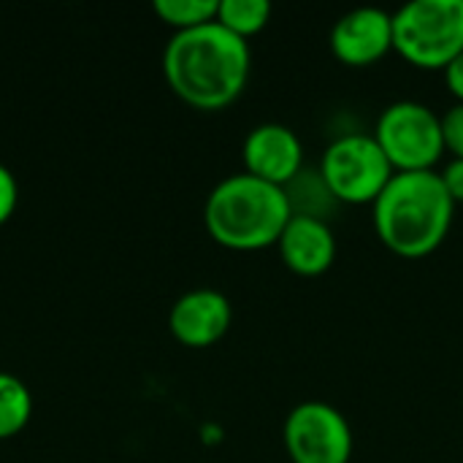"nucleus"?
I'll return each mask as SVG.
<instances>
[{
    "instance_id": "1",
    "label": "nucleus",
    "mask_w": 463,
    "mask_h": 463,
    "mask_svg": "<svg viewBox=\"0 0 463 463\" xmlns=\"http://www.w3.org/2000/svg\"><path fill=\"white\" fill-rule=\"evenodd\" d=\"M250 43L209 22L174 33L163 52V76L171 92L198 111L228 109L250 81Z\"/></svg>"
},
{
    "instance_id": "2",
    "label": "nucleus",
    "mask_w": 463,
    "mask_h": 463,
    "mask_svg": "<svg viewBox=\"0 0 463 463\" xmlns=\"http://www.w3.org/2000/svg\"><path fill=\"white\" fill-rule=\"evenodd\" d=\"M456 201L445 190L439 171L393 174L383 195L372 203L380 241L402 258L437 252L453 225Z\"/></svg>"
},
{
    "instance_id": "3",
    "label": "nucleus",
    "mask_w": 463,
    "mask_h": 463,
    "mask_svg": "<svg viewBox=\"0 0 463 463\" xmlns=\"http://www.w3.org/2000/svg\"><path fill=\"white\" fill-rule=\"evenodd\" d=\"M290 217L285 190L247 171L225 176L203 203V225L209 236L220 247L236 252L277 247Z\"/></svg>"
},
{
    "instance_id": "4",
    "label": "nucleus",
    "mask_w": 463,
    "mask_h": 463,
    "mask_svg": "<svg viewBox=\"0 0 463 463\" xmlns=\"http://www.w3.org/2000/svg\"><path fill=\"white\" fill-rule=\"evenodd\" d=\"M393 52L423 71H445L463 52V0H410L393 14Z\"/></svg>"
},
{
    "instance_id": "5",
    "label": "nucleus",
    "mask_w": 463,
    "mask_h": 463,
    "mask_svg": "<svg viewBox=\"0 0 463 463\" xmlns=\"http://www.w3.org/2000/svg\"><path fill=\"white\" fill-rule=\"evenodd\" d=\"M317 168L334 198L350 206L374 203L396 174L372 133H345L334 138Z\"/></svg>"
},
{
    "instance_id": "6",
    "label": "nucleus",
    "mask_w": 463,
    "mask_h": 463,
    "mask_svg": "<svg viewBox=\"0 0 463 463\" xmlns=\"http://www.w3.org/2000/svg\"><path fill=\"white\" fill-rule=\"evenodd\" d=\"M372 136L396 174L437 171L445 155L442 117L420 100H393L385 106Z\"/></svg>"
},
{
    "instance_id": "7",
    "label": "nucleus",
    "mask_w": 463,
    "mask_h": 463,
    "mask_svg": "<svg viewBox=\"0 0 463 463\" xmlns=\"http://www.w3.org/2000/svg\"><path fill=\"white\" fill-rule=\"evenodd\" d=\"M282 442L293 463H350V420L326 402H304L293 407L282 426Z\"/></svg>"
},
{
    "instance_id": "8",
    "label": "nucleus",
    "mask_w": 463,
    "mask_h": 463,
    "mask_svg": "<svg viewBox=\"0 0 463 463\" xmlns=\"http://www.w3.org/2000/svg\"><path fill=\"white\" fill-rule=\"evenodd\" d=\"M393 49V14L364 5L353 8L334 22L331 52L350 68H366L380 62Z\"/></svg>"
},
{
    "instance_id": "9",
    "label": "nucleus",
    "mask_w": 463,
    "mask_h": 463,
    "mask_svg": "<svg viewBox=\"0 0 463 463\" xmlns=\"http://www.w3.org/2000/svg\"><path fill=\"white\" fill-rule=\"evenodd\" d=\"M241 160L247 174L285 187L304 168V144L293 128L282 122H263L247 133Z\"/></svg>"
},
{
    "instance_id": "10",
    "label": "nucleus",
    "mask_w": 463,
    "mask_h": 463,
    "mask_svg": "<svg viewBox=\"0 0 463 463\" xmlns=\"http://www.w3.org/2000/svg\"><path fill=\"white\" fill-rule=\"evenodd\" d=\"M233 323V307L225 293L198 288L179 296L168 312L171 336L193 350L217 345Z\"/></svg>"
},
{
    "instance_id": "11",
    "label": "nucleus",
    "mask_w": 463,
    "mask_h": 463,
    "mask_svg": "<svg viewBox=\"0 0 463 463\" xmlns=\"http://www.w3.org/2000/svg\"><path fill=\"white\" fill-rule=\"evenodd\" d=\"M282 263L298 277H320L336 260V236L331 222L312 217H290L279 241Z\"/></svg>"
},
{
    "instance_id": "12",
    "label": "nucleus",
    "mask_w": 463,
    "mask_h": 463,
    "mask_svg": "<svg viewBox=\"0 0 463 463\" xmlns=\"http://www.w3.org/2000/svg\"><path fill=\"white\" fill-rule=\"evenodd\" d=\"M285 198H288V206H290V214L293 217H312V220H323L328 222L336 209L342 206L334 193L328 190L320 168H301L285 187Z\"/></svg>"
},
{
    "instance_id": "13",
    "label": "nucleus",
    "mask_w": 463,
    "mask_h": 463,
    "mask_svg": "<svg viewBox=\"0 0 463 463\" xmlns=\"http://www.w3.org/2000/svg\"><path fill=\"white\" fill-rule=\"evenodd\" d=\"M30 418H33L30 388L16 374L0 372V442L22 434Z\"/></svg>"
},
{
    "instance_id": "14",
    "label": "nucleus",
    "mask_w": 463,
    "mask_h": 463,
    "mask_svg": "<svg viewBox=\"0 0 463 463\" xmlns=\"http://www.w3.org/2000/svg\"><path fill=\"white\" fill-rule=\"evenodd\" d=\"M271 19V3L269 0H220L217 8V24H222L228 33L250 41L258 35Z\"/></svg>"
},
{
    "instance_id": "15",
    "label": "nucleus",
    "mask_w": 463,
    "mask_h": 463,
    "mask_svg": "<svg viewBox=\"0 0 463 463\" xmlns=\"http://www.w3.org/2000/svg\"><path fill=\"white\" fill-rule=\"evenodd\" d=\"M152 8L174 33H184L214 22L220 0H155Z\"/></svg>"
},
{
    "instance_id": "16",
    "label": "nucleus",
    "mask_w": 463,
    "mask_h": 463,
    "mask_svg": "<svg viewBox=\"0 0 463 463\" xmlns=\"http://www.w3.org/2000/svg\"><path fill=\"white\" fill-rule=\"evenodd\" d=\"M442 136H445V152L450 157L463 160V103H456L442 117Z\"/></svg>"
},
{
    "instance_id": "17",
    "label": "nucleus",
    "mask_w": 463,
    "mask_h": 463,
    "mask_svg": "<svg viewBox=\"0 0 463 463\" xmlns=\"http://www.w3.org/2000/svg\"><path fill=\"white\" fill-rule=\"evenodd\" d=\"M19 206V184L16 176L0 163V225H5Z\"/></svg>"
},
{
    "instance_id": "18",
    "label": "nucleus",
    "mask_w": 463,
    "mask_h": 463,
    "mask_svg": "<svg viewBox=\"0 0 463 463\" xmlns=\"http://www.w3.org/2000/svg\"><path fill=\"white\" fill-rule=\"evenodd\" d=\"M442 182H445V190L450 193V198L456 201V206L463 203V160L458 157H450L445 163V168L439 171Z\"/></svg>"
},
{
    "instance_id": "19",
    "label": "nucleus",
    "mask_w": 463,
    "mask_h": 463,
    "mask_svg": "<svg viewBox=\"0 0 463 463\" xmlns=\"http://www.w3.org/2000/svg\"><path fill=\"white\" fill-rule=\"evenodd\" d=\"M445 73V84H448V90L453 92V98L463 103V52L442 71Z\"/></svg>"
}]
</instances>
